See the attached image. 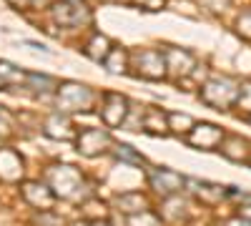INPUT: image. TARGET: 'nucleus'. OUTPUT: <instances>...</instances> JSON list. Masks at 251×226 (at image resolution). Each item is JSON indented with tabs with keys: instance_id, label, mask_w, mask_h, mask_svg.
Masks as SVG:
<instances>
[{
	"instance_id": "9",
	"label": "nucleus",
	"mask_w": 251,
	"mask_h": 226,
	"mask_svg": "<svg viewBox=\"0 0 251 226\" xmlns=\"http://www.w3.org/2000/svg\"><path fill=\"white\" fill-rule=\"evenodd\" d=\"M246 146H249V143L244 138H239V136H228V138L221 141L224 156H228L231 161H249V149Z\"/></svg>"
},
{
	"instance_id": "7",
	"label": "nucleus",
	"mask_w": 251,
	"mask_h": 226,
	"mask_svg": "<svg viewBox=\"0 0 251 226\" xmlns=\"http://www.w3.org/2000/svg\"><path fill=\"white\" fill-rule=\"evenodd\" d=\"M149 181H151V186L156 191H161V194H174V191L181 189V183H183V178L178 174L166 171V169H153L149 174Z\"/></svg>"
},
{
	"instance_id": "1",
	"label": "nucleus",
	"mask_w": 251,
	"mask_h": 226,
	"mask_svg": "<svg viewBox=\"0 0 251 226\" xmlns=\"http://www.w3.org/2000/svg\"><path fill=\"white\" fill-rule=\"evenodd\" d=\"M239 88H241V83H239V80H234V78H228V75L211 78L201 88V98L206 100L208 106H214L216 111H226V108L236 106Z\"/></svg>"
},
{
	"instance_id": "10",
	"label": "nucleus",
	"mask_w": 251,
	"mask_h": 226,
	"mask_svg": "<svg viewBox=\"0 0 251 226\" xmlns=\"http://www.w3.org/2000/svg\"><path fill=\"white\" fill-rule=\"evenodd\" d=\"M163 55H166V66H169L171 71H176V73H188L194 68V55L186 53V50L178 53L176 48H171V50H166Z\"/></svg>"
},
{
	"instance_id": "20",
	"label": "nucleus",
	"mask_w": 251,
	"mask_h": 226,
	"mask_svg": "<svg viewBox=\"0 0 251 226\" xmlns=\"http://www.w3.org/2000/svg\"><path fill=\"white\" fill-rule=\"evenodd\" d=\"M143 3H153V0H143Z\"/></svg>"
},
{
	"instance_id": "15",
	"label": "nucleus",
	"mask_w": 251,
	"mask_h": 226,
	"mask_svg": "<svg viewBox=\"0 0 251 226\" xmlns=\"http://www.w3.org/2000/svg\"><path fill=\"white\" fill-rule=\"evenodd\" d=\"M103 63H106V68H108L111 73H121L123 66H126V53L118 50V48H113V50L108 53V58L103 60Z\"/></svg>"
},
{
	"instance_id": "14",
	"label": "nucleus",
	"mask_w": 251,
	"mask_h": 226,
	"mask_svg": "<svg viewBox=\"0 0 251 226\" xmlns=\"http://www.w3.org/2000/svg\"><path fill=\"white\" fill-rule=\"evenodd\" d=\"M116 158L118 161H126V163H133V166H141V163H143V156H138L131 146H126V143L116 146Z\"/></svg>"
},
{
	"instance_id": "16",
	"label": "nucleus",
	"mask_w": 251,
	"mask_h": 226,
	"mask_svg": "<svg viewBox=\"0 0 251 226\" xmlns=\"http://www.w3.org/2000/svg\"><path fill=\"white\" fill-rule=\"evenodd\" d=\"M236 108L251 116V80L241 83V88H239V98H236Z\"/></svg>"
},
{
	"instance_id": "12",
	"label": "nucleus",
	"mask_w": 251,
	"mask_h": 226,
	"mask_svg": "<svg viewBox=\"0 0 251 226\" xmlns=\"http://www.w3.org/2000/svg\"><path fill=\"white\" fill-rule=\"evenodd\" d=\"M111 50H113V48H111V43H108L106 35H96L91 43H88V48H86V53H88L93 60H106Z\"/></svg>"
},
{
	"instance_id": "21",
	"label": "nucleus",
	"mask_w": 251,
	"mask_h": 226,
	"mask_svg": "<svg viewBox=\"0 0 251 226\" xmlns=\"http://www.w3.org/2000/svg\"><path fill=\"white\" fill-rule=\"evenodd\" d=\"M249 121H251V116H249Z\"/></svg>"
},
{
	"instance_id": "6",
	"label": "nucleus",
	"mask_w": 251,
	"mask_h": 226,
	"mask_svg": "<svg viewBox=\"0 0 251 226\" xmlns=\"http://www.w3.org/2000/svg\"><path fill=\"white\" fill-rule=\"evenodd\" d=\"M128 113V100L118 93H106L103 96V108H100V118L106 121V126H121Z\"/></svg>"
},
{
	"instance_id": "3",
	"label": "nucleus",
	"mask_w": 251,
	"mask_h": 226,
	"mask_svg": "<svg viewBox=\"0 0 251 226\" xmlns=\"http://www.w3.org/2000/svg\"><path fill=\"white\" fill-rule=\"evenodd\" d=\"M58 100H60L63 111H80V108H91L93 93L86 86L66 83V86H60V91H58Z\"/></svg>"
},
{
	"instance_id": "18",
	"label": "nucleus",
	"mask_w": 251,
	"mask_h": 226,
	"mask_svg": "<svg viewBox=\"0 0 251 226\" xmlns=\"http://www.w3.org/2000/svg\"><path fill=\"white\" fill-rule=\"evenodd\" d=\"M8 128H10V116H8L5 111H0V131L5 133Z\"/></svg>"
},
{
	"instance_id": "4",
	"label": "nucleus",
	"mask_w": 251,
	"mask_h": 226,
	"mask_svg": "<svg viewBox=\"0 0 251 226\" xmlns=\"http://www.w3.org/2000/svg\"><path fill=\"white\" fill-rule=\"evenodd\" d=\"M75 143H78V151L83 156H98V153L106 151V146L111 143V136L100 128H83L78 133Z\"/></svg>"
},
{
	"instance_id": "22",
	"label": "nucleus",
	"mask_w": 251,
	"mask_h": 226,
	"mask_svg": "<svg viewBox=\"0 0 251 226\" xmlns=\"http://www.w3.org/2000/svg\"><path fill=\"white\" fill-rule=\"evenodd\" d=\"M249 163H251V158H249Z\"/></svg>"
},
{
	"instance_id": "19",
	"label": "nucleus",
	"mask_w": 251,
	"mask_h": 226,
	"mask_svg": "<svg viewBox=\"0 0 251 226\" xmlns=\"http://www.w3.org/2000/svg\"><path fill=\"white\" fill-rule=\"evenodd\" d=\"M244 216H249V219H251V206H249V209H246V214H244Z\"/></svg>"
},
{
	"instance_id": "13",
	"label": "nucleus",
	"mask_w": 251,
	"mask_h": 226,
	"mask_svg": "<svg viewBox=\"0 0 251 226\" xmlns=\"http://www.w3.org/2000/svg\"><path fill=\"white\" fill-rule=\"evenodd\" d=\"M118 206L126 214H136V211H146V201H143L141 194H126V196L118 199Z\"/></svg>"
},
{
	"instance_id": "11",
	"label": "nucleus",
	"mask_w": 251,
	"mask_h": 226,
	"mask_svg": "<svg viewBox=\"0 0 251 226\" xmlns=\"http://www.w3.org/2000/svg\"><path fill=\"white\" fill-rule=\"evenodd\" d=\"M46 133H48V136H53V138H73V131H71V121H68V116L55 113V116L46 123Z\"/></svg>"
},
{
	"instance_id": "5",
	"label": "nucleus",
	"mask_w": 251,
	"mask_h": 226,
	"mask_svg": "<svg viewBox=\"0 0 251 226\" xmlns=\"http://www.w3.org/2000/svg\"><path fill=\"white\" fill-rule=\"evenodd\" d=\"M221 141H224V131L221 128H216L214 123H194V128H191V133H188V143L191 146H199V149H216V146H221Z\"/></svg>"
},
{
	"instance_id": "2",
	"label": "nucleus",
	"mask_w": 251,
	"mask_h": 226,
	"mask_svg": "<svg viewBox=\"0 0 251 226\" xmlns=\"http://www.w3.org/2000/svg\"><path fill=\"white\" fill-rule=\"evenodd\" d=\"M53 18L58 25H66V28H73L83 20H88V8L78 3V0H58L55 8H53Z\"/></svg>"
},
{
	"instance_id": "8",
	"label": "nucleus",
	"mask_w": 251,
	"mask_h": 226,
	"mask_svg": "<svg viewBox=\"0 0 251 226\" xmlns=\"http://www.w3.org/2000/svg\"><path fill=\"white\" fill-rule=\"evenodd\" d=\"M143 63V68H141V75L143 78H161L163 73H166V55L163 53H158V50H146V53H141V58H138V66Z\"/></svg>"
},
{
	"instance_id": "17",
	"label": "nucleus",
	"mask_w": 251,
	"mask_h": 226,
	"mask_svg": "<svg viewBox=\"0 0 251 226\" xmlns=\"http://www.w3.org/2000/svg\"><path fill=\"white\" fill-rule=\"evenodd\" d=\"M236 30H239L241 38L251 40V10H244V13L239 15V20H236Z\"/></svg>"
}]
</instances>
